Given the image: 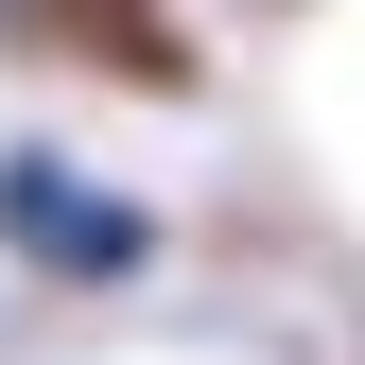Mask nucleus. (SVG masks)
I'll return each mask as SVG.
<instances>
[{
	"label": "nucleus",
	"mask_w": 365,
	"mask_h": 365,
	"mask_svg": "<svg viewBox=\"0 0 365 365\" xmlns=\"http://www.w3.org/2000/svg\"><path fill=\"white\" fill-rule=\"evenodd\" d=\"M0 261L53 296H140L174 261V209L140 192V174L70 157V140H0Z\"/></svg>",
	"instance_id": "nucleus-1"
},
{
	"label": "nucleus",
	"mask_w": 365,
	"mask_h": 365,
	"mask_svg": "<svg viewBox=\"0 0 365 365\" xmlns=\"http://www.w3.org/2000/svg\"><path fill=\"white\" fill-rule=\"evenodd\" d=\"M0 53L18 70H87L122 105H192L209 87V53L174 35V0H0Z\"/></svg>",
	"instance_id": "nucleus-2"
}]
</instances>
